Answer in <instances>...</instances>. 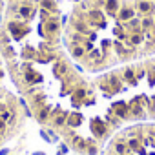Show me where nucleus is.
<instances>
[{
    "label": "nucleus",
    "instance_id": "1",
    "mask_svg": "<svg viewBox=\"0 0 155 155\" xmlns=\"http://www.w3.org/2000/svg\"><path fill=\"white\" fill-rule=\"evenodd\" d=\"M22 122V111L17 99L4 88H0V146H4Z\"/></svg>",
    "mask_w": 155,
    "mask_h": 155
},
{
    "label": "nucleus",
    "instance_id": "2",
    "mask_svg": "<svg viewBox=\"0 0 155 155\" xmlns=\"http://www.w3.org/2000/svg\"><path fill=\"white\" fill-rule=\"evenodd\" d=\"M2 13H4V0H0V18H2ZM4 60H2V55H0V81L4 79V75H6V71H4Z\"/></svg>",
    "mask_w": 155,
    "mask_h": 155
}]
</instances>
